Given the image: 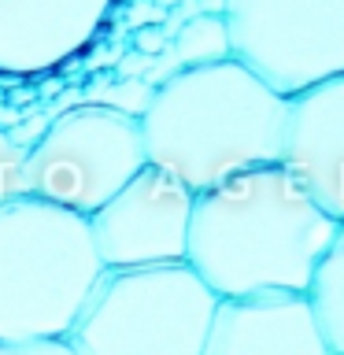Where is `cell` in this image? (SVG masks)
<instances>
[{
    "instance_id": "cell-1",
    "label": "cell",
    "mask_w": 344,
    "mask_h": 355,
    "mask_svg": "<svg viewBox=\"0 0 344 355\" xmlns=\"http://www.w3.org/2000/svg\"><path fill=\"white\" fill-rule=\"evenodd\" d=\"M337 230L282 163H266L196 193L185 263L218 300L307 293Z\"/></svg>"
},
{
    "instance_id": "cell-2",
    "label": "cell",
    "mask_w": 344,
    "mask_h": 355,
    "mask_svg": "<svg viewBox=\"0 0 344 355\" xmlns=\"http://www.w3.org/2000/svg\"><path fill=\"white\" fill-rule=\"evenodd\" d=\"M285 111L289 96L233 55L185 67L155 89L141 115L144 155L193 193H204L241 171L282 163Z\"/></svg>"
},
{
    "instance_id": "cell-3",
    "label": "cell",
    "mask_w": 344,
    "mask_h": 355,
    "mask_svg": "<svg viewBox=\"0 0 344 355\" xmlns=\"http://www.w3.org/2000/svg\"><path fill=\"white\" fill-rule=\"evenodd\" d=\"M104 270L85 215L37 196L0 204V340H67Z\"/></svg>"
},
{
    "instance_id": "cell-4",
    "label": "cell",
    "mask_w": 344,
    "mask_h": 355,
    "mask_svg": "<svg viewBox=\"0 0 344 355\" xmlns=\"http://www.w3.org/2000/svg\"><path fill=\"white\" fill-rule=\"evenodd\" d=\"M215 304L189 263L104 270L67 340L78 355H204Z\"/></svg>"
},
{
    "instance_id": "cell-5",
    "label": "cell",
    "mask_w": 344,
    "mask_h": 355,
    "mask_svg": "<svg viewBox=\"0 0 344 355\" xmlns=\"http://www.w3.org/2000/svg\"><path fill=\"white\" fill-rule=\"evenodd\" d=\"M144 163L137 119L100 104H74L52 119L49 133L26 155L30 196L89 218Z\"/></svg>"
},
{
    "instance_id": "cell-6",
    "label": "cell",
    "mask_w": 344,
    "mask_h": 355,
    "mask_svg": "<svg viewBox=\"0 0 344 355\" xmlns=\"http://www.w3.org/2000/svg\"><path fill=\"white\" fill-rule=\"evenodd\" d=\"M230 52L274 93L344 74V0H226Z\"/></svg>"
},
{
    "instance_id": "cell-7",
    "label": "cell",
    "mask_w": 344,
    "mask_h": 355,
    "mask_svg": "<svg viewBox=\"0 0 344 355\" xmlns=\"http://www.w3.org/2000/svg\"><path fill=\"white\" fill-rule=\"evenodd\" d=\"M196 193L163 166L144 163L104 207L89 215L96 255L108 270L185 263Z\"/></svg>"
},
{
    "instance_id": "cell-8",
    "label": "cell",
    "mask_w": 344,
    "mask_h": 355,
    "mask_svg": "<svg viewBox=\"0 0 344 355\" xmlns=\"http://www.w3.org/2000/svg\"><path fill=\"white\" fill-rule=\"evenodd\" d=\"M204 355H333L307 293L222 296L211 315Z\"/></svg>"
},
{
    "instance_id": "cell-9",
    "label": "cell",
    "mask_w": 344,
    "mask_h": 355,
    "mask_svg": "<svg viewBox=\"0 0 344 355\" xmlns=\"http://www.w3.org/2000/svg\"><path fill=\"white\" fill-rule=\"evenodd\" d=\"M282 166L333 222H344V74L289 96Z\"/></svg>"
},
{
    "instance_id": "cell-10",
    "label": "cell",
    "mask_w": 344,
    "mask_h": 355,
    "mask_svg": "<svg viewBox=\"0 0 344 355\" xmlns=\"http://www.w3.org/2000/svg\"><path fill=\"white\" fill-rule=\"evenodd\" d=\"M111 0H0V71L44 74L93 41Z\"/></svg>"
},
{
    "instance_id": "cell-11",
    "label": "cell",
    "mask_w": 344,
    "mask_h": 355,
    "mask_svg": "<svg viewBox=\"0 0 344 355\" xmlns=\"http://www.w3.org/2000/svg\"><path fill=\"white\" fill-rule=\"evenodd\" d=\"M307 296L318 311L322 333H326L333 355H344V222H341L337 237L329 244L326 259L318 263Z\"/></svg>"
},
{
    "instance_id": "cell-12",
    "label": "cell",
    "mask_w": 344,
    "mask_h": 355,
    "mask_svg": "<svg viewBox=\"0 0 344 355\" xmlns=\"http://www.w3.org/2000/svg\"><path fill=\"white\" fill-rule=\"evenodd\" d=\"M171 52H174V60H178V71H185V67H207V63L230 60L233 52H230L226 19L200 11L196 19L182 22V30H178L174 41H171Z\"/></svg>"
},
{
    "instance_id": "cell-13",
    "label": "cell",
    "mask_w": 344,
    "mask_h": 355,
    "mask_svg": "<svg viewBox=\"0 0 344 355\" xmlns=\"http://www.w3.org/2000/svg\"><path fill=\"white\" fill-rule=\"evenodd\" d=\"M155 89L144 82V78H93L82 89V104H100L111 111H122V115L137 119L148 111Z\"/></svg>"
},
{
    "instance_id": "cell-14",
    "label": "cell",
    "mask_w": 344,
    "mask_h": 355,
    "mask_svg": "<svg viewBox=\"0 0 344 355\" xmlns=\"http://www.w3.org/2000/svg\"><path fill=\"white\" fill-rule=\"evenodd\" d=\"M26 148H19L8 133H0V204L8 200L30 196V178H26Z\"/></svg>"
},
{
    "instance_id": "cell-15",
    "label": "cell",
    "mask_w": 344,
    "mask_h": 355,
    "mask_svg": "<svg viewBox=\"0 0 344 355\" xmlns=\"http://www.w3.org/2000/svg\"><path fill=\"white\" fill-rule=\"evenodd\" d=\"M52 126V111H44V107H33V111H22V119L15 122V126L8 130V137L19 144V148H37V141L49 133Z\"/></svg>"
},
{
    "instance_id": "cell-16",
    "label": "cell",
    "mask_w": 344,
    "mask_h": 355,
    "mask_svg": "<svg viewBox=\"0 0 344 355\" xmlns=\"http://www.w3.org/2000/svg\"><path fill=\"white\" fill-rule=\"evenodd\" d=\"M0 355H78L71 340H0Z\"/></svg>"
},
{
    "instance_id": "cell-17",
    "label": "cell",
    "mask_w": 344,
    "mask_h": 355,
    "mask_svg": "<svg viewBox=\"0 0 344 355\" xmlns=\"http://www.w3.org/2000/svg\"><path fill=\"white\" fill-rule=\"evenodd\" d=\"M163 19H166V8L152 4V0H133L130 11H126V22L133 30L137 26H163Z\"/></svg>"
},
{
    "instance_id": "cell-18",
    "label": "cell",
    "mask_w": 344,
    "mask_h": 355,
    "mask_svg": "<svg viewBox=\"0 0 344 355\" xmlns=\"http://www.w3.org/2000/svg\"><path fill=\"white\" fill-rule=\"evenodd\" d=\"M152 60H155V55H144L137 49L122 52L119 60H115V78H144V74L152 71Z\"/></svg>"
},
{
    "instance_id": "cell-19",
    "label": "cell",
    "mask_w": 344,
    "mask_h": 355,
    "mask_svg": "<svg viewBox=\"0 0 344 355\" xmlns=\"http://www.w3.org/2000/svg\"><path fill=\"white\" fill-rule=\"evenodd\" d=\"M166 44H171V41H166V33L160 26H137V30H133V49L144 52V55H160Z\"/></svg>"
},
{
    "instance_id": "cell-20",
    "label": "cell",
    "mask_w": 344,
    "mask_h": 355,
    "mask_svg": "<svg viewBox=\"0 0 344 355\" xmlns=\"http://www.w3.org/2000/svg\"><path fill=\"white\" fill-rule=\"evenodd\" d=\"M19 119H22V111L15 104H8V100H0V133H8Z\"/></svg>"
},
{
    "instance_id": "cell-21",
    "label": "cell",
    "mask_w": 344,
    "mask_h": 355,
    "mask_svg": "<svg viewBox=\"0 0 344 355\" xmlns=\"http://www.w3.org/2000/svg\"><path fill=\"white\" fill-rule=\"evenodd\" d=\"M200 11H207V15H222V11H226V0H200Z\"/></svg>"
}]
</instances>
